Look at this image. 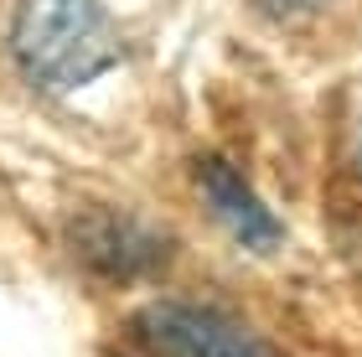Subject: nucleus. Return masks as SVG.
I'll list each match as a JSON object with an SVG mask.
<instances>
[{
    "mask_svg": "<svg viewBox=\"0 0 362 357\" xmlns=\"http://www.w3.org/2000/svg\"><path fill=\"white\" fill-rule=\"evenodd\" d=\"M11 52L42 88L73 93L119 62V31L98 0H21L11 16Z\"/></svg>",
    "mask_w": 362,
    "mask_h": 357,
    "instance_id": "obj_1",
    "label": "nucleus"
},
{
    "mask_svg": "<svg viewBox=\"0 0 362 357\" xmlns=\"http://www.w3.org/2000/svg\"><path fill=\"white\" fill-rule=\"evenodd\" d=\"M135 332L160 357H274L264 336H254L243 321L202 305H145Z\"/></svg>",
    "mask_w": 362,
    "mask_h": 357,
    "instance_id": "obj_2",
    "label": "nucleus"
},
{
    "mask_svg": "<svg viewBox=\"0 0 362 357\" xmlns=\"http://www.w3.org/2000/svg\"><path fill=\"white\" fill-rule=\"evenodd\" d=\"M197 192L207 197V207L218 213V223L243 243V249H254V254H274L279 249V218L254 197V187L243 182L223 156H202L197 160Z\"/></svg>",
    "mask_w": 362,
    "mask_h": 357,
    "instance_id": "obj_3",
    "label": "nucleus"
},
{
    "mask_svg": "<svg viewBox=\"0 0 362 357\" xmlns=\"http://www.w3.org/2000/svg\"><path fill=\"white\" fill-rule=\"evenodd\" d=\"M73 243L83 249V259L93 269L114 274V280H129V274H145L166 259V243H160L151 228L129 223L119 213H93L88 223L73 228Z\"/></svg>",
    "mask_w": 362,
    "mask_h": 357,
    "instance_id": "obj_4",
    "label": "nucleus"
},
{
    "mask_svg": "<svg viewBox=\"0 0 362 357\" xmlns=\"http://www.w3.org/2000/svg\"><path fill=\"white\" fill-rule=\"evenodd\" d=\"M269 11H279V16H300V11H316V6H326V0H264Z\"/></svg>",
    "mask_w": 362,
    "mask_h": 357,
    "instance_id": "obj_5",
    "label": "nucleus"
},
{
    "mask_svg": "<svg viewBox=\"0 0 362 357\" xmlns=\"http://www.w3.org/2000/svg\"><path fill=\"white\" fill-rule=\"evenodd\" d=\"M357 166H362V135H357Z\"/></svg>",
    "mask_w": 362,
    "mask_h": 357,
    "instance_id": "obj_6",
    "label": "nucleus"
}]
</instances>
